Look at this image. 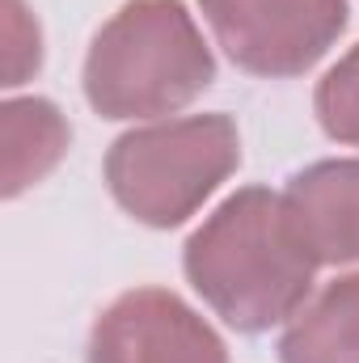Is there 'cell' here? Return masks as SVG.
Returning <instances> with one entry per match:
<instances>
[{
	"instance_id": "obj_1",
	"label": "cell",
	"mask_w": 359,
	"mask_h": 363,
	"mask_svg": "<svg viewBox=\"0 0 359 363\" xmlns=\"http://www.w3.org/2000/svg\"><path fill=\"white\" fill-rule=\"evenodd\" d=\"M186 279L224 325L263 334L292 321L313 291V254L296 237L283 194L245 186L186 241Z\"/></svg>"
},
{
	"instance_id": "obj_2",
	"label": "cell",
	"mask_w": 359,
	"mask_h": 363,
	"mask_svg": "<svg viewBox=\"0 0 359 363\" xmlns=\"http://www.w3.org/2000/svg\"><path fill=\"white\" fill-rule=\"evenodd\" d=\"M216 81V60L182 0H131L93 38L85 97L101 118H161Z\"/></svg>"
},
{
	"instance_id": "obj_3",
	"label": "cell",
	"mask_w": 359,
	"mask_h": 363,
	"mask_svg": "<svg viewBox=\"0 0 359 363\" xmlns=\"http://www.w3.org/2000/svg\"><path fill=\"white\" fill-rule=\"evenodd\" d=\"M237 161L241 135L228 114L170 118L114 140L106 157V186L140 224L174 228L216 194Z\"/></svg>"
},
{
	"instance_id": "obj_4",
	"label": "cell",
	"mask_w": 359,
	"mask_h": 363,
	"mask_svg": "<svg viewBox=\"0 0 359 363\" xmlns=\"http://www.w3.org/2000/svg\"><path fill=\"white\" fill-rule=\"evenodd\" d=\"M224 55L254 77H300L347 30V0H199Z\"/></svg>"
},
{
	"instance_id": "obj_5",
	"label": "cell",
	"mask_w": 359,
	"mask_h": 363,
	"mask_svg": "<svg viewBox=\"0 0 359 363\" xmlns=\"http://www.w3.org/2000/svg\"><path fill=\"white\" fill-rule=\"evenodd\" d=\"M89 363H228V351L174 291L136 287L97 317Z\"/></svg>"
},
{
	"instance_id": "obj_6",
	"label": "cell",
	"mask_w": 359,
	"mask_h": 363,
	"mask_svg": "<svg viewBox=\"0 0 359 363\" xmlns=\"http://www.w3.org/2000/svg\"><path fill=\"white\" fill-rule=\"evenodd\" d=\"M296 237L317 267L359 262V161H317L283 190Z\"/></svg>"
},
{
	"instance_id": "obj_7",
	"label": "cell",
	"mask_w": 359,
	"mask_h": 363,
	"mask_svg": "<svg viewBox=\"0 0 359 363\" xmlns=\"http://www.w3.org/2000/svg\"><path fill=\"white\" fill-rule=\"evenodd\" d=\"M279 363H359V274L304 300L279 338Z\"/></svg>"
},
{
	"instance_id": "obj_8",
	"label": "cell",
	"mask_w": 359,
	"mask_h": 363,
	"mask_svg": "<svg viewBox=\"0 0 359 363\" xmlns=\"http://www.w3.org/2000/svg\"><path fill=\"white\" fill-rule=\"evenodd\" d=\"M0 131H4V186H0L4 199H17L21 190L47 178L72 140L64 114L43 97L9 101L0 114Z\"/></svg>"
},
{
	"instance_id": "obj_9",
	"label": "cell",
	"mask_w": 359,
	"mask_h": 363,
	"mask_svg": "<svg viewBox=\"0 0 359 363\" xmlns=\"http://www.w3.org/2000/svg\"><path fill=\"white\" fill-rule=\"evenodd\" d=\"M317 118L330 140L359 148V47H351L317 85Z\"/></svg>"
},
{
	"instance_id": "obj_10",
	"label": "cell",
	"mask_w": 359,
	"mask_h": 363,
	"mask_svg": "<svg viewBox=\"0 0 359 363\" xmlns=\"http://www.w3.org/2000/svg\"><path fill=\"white\" fill-rule=\"evenodd\" d=\"M43 64L38 21L21 0H4V85H26Z\"/></svg>"
}]
</instances>
